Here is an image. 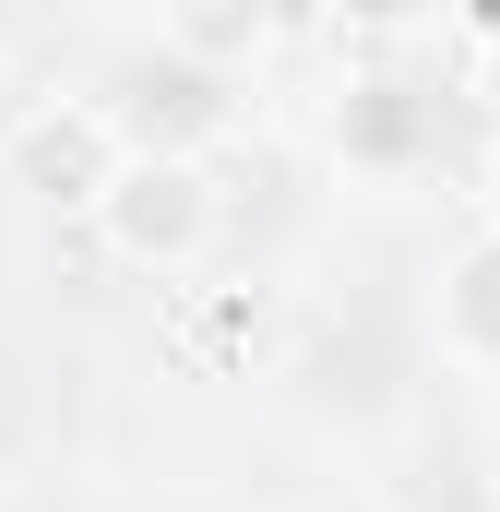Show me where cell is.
<instances>
[{"label":"cell","mask_w":500,"mask_h":512,"mask_svg":"<svg viewBox=\"0 0 500 512\" xmlns=\"http://www.w3.org/2000/svg\"><path fill=\"white\" fill-rule=\"evenodd\" d=\"M334 24L370 36V48H405L417 24H441V0H334Z\"/></svg>","instance_id":"6"},{"label":"cell","mask_w":500,"mask_h":512,"mask_svg":"<svg viewBox=\"0 0 500 512\" xmlns=\"http://www.w3.org/2000/svg\"><path fill=\"white\" fill-rule=\"evenodd\" d=\"M24 120V72H12V48H0V131Z\"/></svg>","instance_id":"8"},{"label":"cell","mask_w":500,"mask_h":512,"mask_svg":"<svg viewBox=\"0 0 500 512\" xmlns=\"http://www.w3.org/2000/svg\"><path fill=\"white\" fill-rule=\"evenodd\" d=\"M96 108H108V131L143 143V155H215V143L239 131V84L203 72V60H179L167 36H143L120 72L96 84Z\"/></svg>","instance_id":"2"},{"label":"cell","mask_w":500,"mask_h":512,"mask_svg":"<svg viewBox=\"0 0 500 512\" xmlns=\"http://www.w3.org/2000/svg\"><path fill=\"white\" fill-rule=\"evenodd\" d=\"M84 239L120 274H155V286L203 274L227 251V179H215V155H143V143H120V167L84 191Z\"/></svg>","instance_id":"1"},{"label":"cell","mask_w":500,"mask_h":512,"mask_svg":"<svg viewBox=\"0 0 500 512\" xmlns=\"http://www.w3.org/2000/svg\"><path fill=\"white\" fill-rule=\"evenodd\" d=\"M0 167H12L36 203H72V215H84V191L120 167V131H108V108H96V96H72V108L24 96V120L0 131Z\"/></svg>","instance_id":"4"},{"label":"cell","mask_w":500,"mask_h":512,"mask_svg":"<svg viewBox=\"0 0 500 512\" xmlns=\"http://www.w3.org/2000/svg\"><path fill=\"white\" fill-rule=\"evenodd\" d=\"M429 358L500 393V227H465L429 262Z\"/></svg>","instance_id":"3"},{"label":"cell","mask_w":500,"mask_h":512,"mask_svg":"<svg viewBox=\"0 0 500 512\" xmlns=\"http://www.w3.org/2000/svg\"><path fill=\"white\" fill-rule=\"evenodd\" d=\"M465 203H477V227H500V131L477 143V179H465Z\"/></svg>","instance_id":"7"},{"label":"cell","mask_w":500,"mask_h":512,"mask_svg":"<svg viewBox=\"0 0 500 512\" xmlns=\"http://www.w3.org/2000/svg\"><path fill=\"white\" fill-rule=\"evenodd\" d=\"M155 36H167L179 60H203V72L250 84L262 48H274V0H155Z\"/></svg>","instance_id":"5"}]
</instances>
